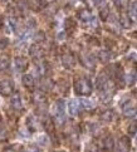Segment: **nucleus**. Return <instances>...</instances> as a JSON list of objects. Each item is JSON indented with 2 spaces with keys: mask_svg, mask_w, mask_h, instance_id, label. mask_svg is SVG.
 <instances>
[{
  "mask_svg": "<svg viewBox=\"0 0 137 152\" xmlns=\"http://www.w3.org/2000/svg\"><path fill=\"white\" fill-rule=\"evenodd\" d=\"M33 82H34V79H33V77H32L30 74H25V75H23V83H24L25 87H30V86H33Z\"/></svg>",
  "mask_w": 137,
  "mask_h": 152,
  "instance_id": "obj_8",
  "label": "nucleus"
},
{
  "mask_svg": "<svg viewBox=\"0 0 137 152\" xmlns=\"http://www.w3.org/2000/svg\"><path fill=\"white\" fill-rule=\"evenodd\" d=\"M14 91V84L13 80L10 79H3L0 80V94L3 97H8L13 93Z\"/></svg>",
  "mask_w": 137,
  "mask_h": 152,
  "instance_id": "obj_1",
  "label": "nucleus"
},
{
  "mask_svg": "<svg viewBox=\"0 0 137 152\" xmlns=\"http://www.w3.org/2000/svg\"><path fill=\"white\" fill-rule=\"evenodd\" d=\"M5 152H13L12 150H7V151H5Z\"/></svg>",
  "mask_w": 137,
  "mask_h": 152,
  "instance_id": "obj_9",
  "label": "nucleus"
},
{
  "mask_svg": "<svg viewBox=\"0 0 137 152\" xmlns=\"http://www.w3.org/2000/svg\"><path fill=\"white\" fill-rule=\"evenodd\" d=\"M10 106H12L14 110H20L23 107V102H21V97L19 93H14L12 96V99H10Z\"/></svg>",
  "mask_w": 137,
  "mask_h": 152,
  "instance_id": "obj_2",
  "label": "nucleus"
},
{
  "mask_svg": "<svg viewBox=\"0 0 137 152\" xmlns=\"http://www.w3.org/2000/svg\"><path fill=\"white\" fill-rule=\"evenodd\" d=\"M57 118L59 121H63L64 119V110H63V102L59 101L57 104Z\"/></svg>",
  "mask_w": 137,
  "mask_h": 152,
  "instance_id": "obj_5",
  "label": "nucleus"
},
{
  "mask_svg": "<svg viewBox=\"0 0 137 152\" xmlns=\"http://www.w3.org/2000/svg\"><path fill=\"white\" fill-rule=\"evenodd\" d=\"M15 69L18 70V72H24V69L26 68V63H25V59L24 58H15Z\"/></svg>",
  "mask_w": 137,
  "mask_h": 152,
  "instance_id": "obj_4",
  "label": "nucleus"
},
{
  "mask_svg": "<svg viewBox=\"0 0 137 152\" xmlns=\"http://www.w3.org/2000/svg\"><path fill=\"white\" fill-rule=\"evenodd\" d=\"M10 66V63L8 61V58L5 57H0V72H5Z\"/></svg>",
  "mask_w": 137,
  "mask_h": 152,
  "instance_id": "obj_6",
  "label": "nucleus"
},
{
  "mask_svg": "<svg viewBox=\"0 0 137 152\" xmlns=\"http://www.w3.org/2000/svg\"><path fill=\"white\" fill-rule=\"evenodd\" d=\"M130 148V145H128V140L127 138H121L119 142L117 145V150L116 152H127Z\"/></svg>",
  "mask_w": 137,
  "mask_h": 152,
  "instance_id": "obj_3",
  "label": "nucleus"
},
{
  "mask_svg": "<svg viewBox=\"0 0 137 152\" xmlns=\"http://www.w3.org/2000/svg\"><path fill=\"white\" fill-rule=\"evenodd\" d=\"M78 102L77 101H70V103H69V112H70V115H75L77 113V111H78Z\"/></svg>",
  "mask_w": 137,
  "mask_h": 152,
  "instance_id": "obj_7",
  "label": "nucleus"
}]
</instances>
